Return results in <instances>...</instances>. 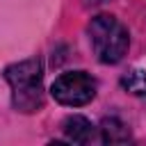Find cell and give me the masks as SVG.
Here are the masks:
<instances>
[{
  "instance_id": "6da1fadb",
  "label": "cell",
  "mask_w": 146,
  "mask_h": 146,
  "mask_svg": "<svg viewBox=\"0 0 146 146\" xmlns=\"http://www.w3.org/2000/svg\"><path fill=\"white\" fill-rule=\"evenodd\" d=\"M5 78L11 87V103L18 112H34L43 103V66L39 59H23L11 66H7Z\"/></svg>"
},
{
  "instance_id": "7a4b0ae2",
  "label": "cell",
  "mask_w": 146,
  "mask_h": 146,
  "mask_svg": "<svg viewBox=\"0 0 146 146\" xmlns=\"http://www.w3.org/2000/svg\"><path fill=\"white\" fill-rule=\"evenodd\" d=\"M89 39H91V48H94L98 62H103V64L121 62L123 55L128 52V43H130L128 30L123 27V23L107 14L91 18Z\"/></svg>"
},
{
  "instance_id": "3957f363",
  "label": "cell",
  "mask_w": 146,
  "mask_h": 146,
  "mask_svg": "<svg viewBox=\"0 0 146 146\" xmlns=\"http://www.w3.org/2000/svg\"><path fill=\"white\" fill-rule=\"evenodd\" d=\"M50 94L57 103L68 105V107H80L87 105L94 96H96V80L87 73V71H71V73H62L52 87Z\"/></svg>"
},
{
  "instance_id": "277c9868",
  "label": "cell",
  "mask_w": 146,
  "mask_h": 146,
  "mask_svg": "<svg viewBox=\"0 0 146 146\" xmlns=\"http://www.w3.org/2000/svg\"><path fill=\"white\" fill-rule=\"evenodd\" d=\"M94 132H96V128L84 116L73 114V116H68L64 121V135L73 144H89V141H94Z\"/></svg>"
},
{
  "instance_id": "5b68a950",
  "label": "cell",
  "mask_w": 146,
  "mask_h": 146,
  "mask_svg": "<svg viewBox=\"0 0 146 146\" xmlns=\"http://www.w3.org/2000/svg\"><path fill=\"white\" fill-rule=\"evenodd\" d=\"M100 141L103 144H128L132 137H130V130L123 121H119L116 116H110V119H103L100 123Z\"/></svg>"
},
{
  "instance_id": "8992f818",
  "label": "cell",
  "mask_w": 146,
  "mask_h": 146,
  "mask_svg": "<svg viewBox=\"0 0 146 146\" xmlns=\"http://www.w3.org/2000/svg\"><path fill=\"white\" fill-rule=\"evenodd\" d=\"M121 87H123L128 94L144 98V96H146V71H141V68L128 71V73L121 78Z\"/></svg>"
},
{
  "instance_id": "52a82bcc",
  "label": "cell",
  "mask_w": 146,
  "mask_h": 146,
  "mask_svg": "<svg viewBox=\"0 0 146 146\" xmlns=\"http://www.w3.org/2000/svg\"><path fill=\"white\" fill-rule=\"evenodd\" d=\"M89 2H103V0H89Z\"/></svg>"
}]
</instances>
